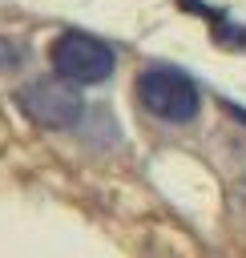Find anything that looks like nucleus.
<instances>
[{"label":"nucleus","mask_w":246,"mask_h":258,"mask_svg":"<svg viewBox=\"0 0 246 258\" xmlns=\"http://www.w3.org/2000/svg\"><path fill=\"white\" fill-rule=\"evenodd\" d=\"M137 101L145 113H153L157 121H169V125H186L202 109L198 85L181 69H169V64H149L137 77Z\"/></svg>","instance_id":"f257e3e1"},{"label":"nucleus","mask_w":246,"mask_h":258,"mask_svg":"<svg viewBox=\"0 0 246 258\" xmlns=\"http://www.w3.org/2000/svg\"><path fill=\"white\" fill-rule=\"evenodd\" d=\"M48 60H52V69H56L60 77H69L73 85H101V81H109L113 69H117L113 44H105V40L93 36V32H77V28L60 32V36L52 40Z\"/></svg>","instance_id":"f03ea898"},{"label":"nucleus","mask_w":246,"mask_h":258,"mask_svg":"<svg viewBox=\"0 0 246 258\" xmlns=\"http://www.w3.org/2000/svg\"><path fill=\"white\" fill-rule=\"evenodd\" d=\"M16 105H20V113H24L32 125H40V129H73V125L81 121V113H85V101H81L77 85H73L69 77H60V73L24 85V89L16 93Z\"/></svg>","instance_id":"7ed1b4c3"}]
</instances>
